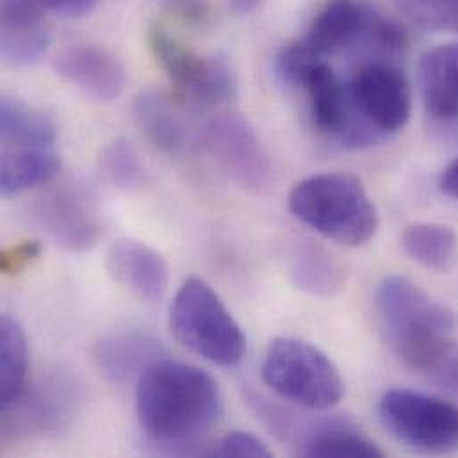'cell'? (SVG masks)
<instances>
[{"mask_svg":"<svg viewBox=\"0 0 458 458\" xmlns=\"http://www.w3.org/2000/svg\"><path fill=\"white\" fill-rule=\"evenodd\" d=\"M132 114L143 136L163 152H177L186 141V125L168 97L143 89L132 104Z\"/></svg>","mask_w":458,"mask_h":458,"instance_id":"cell-20","label":"cell"},{"mask_svg":"<svg viewBox=\"0 0 458 458\" xmlns=\"http://www.w3.org/2000/svg\"><path fill=\"white\" fill-rule=\"evenodd\" d=\"M291 278L309 294L332 296L344 284V267L323 246L307 242L294 251Z\"/></svg>","mask_w":458,"mask_h":458,"instance_id":"cell-24","label":"cell"},{"mask_svg":"<svg viewBox=\"0 0 458 458\" xmlns=\"http://www.w3.org/2000/svg\"><path fill=\"white\" fill-rule=\"evenodd\" d=\"M420 88L430 116L458 120V43L439 45L421 57Z\"/></svg>","mask_w":458,"mask_h":458,"instance_id":"cell-17","label":"cell"},{"mask_svg":"<svg viewBox=\"0 0 458 458\" xmlns=\"http://www.w3.org/2000/svg\"><path fill=\"white\" fill-rule=\"evenodd\" d=\"M436 382H439L445 389L458 394V355L457 352L445 362V366L432 377Z\"/></svg>","mask_w":458,"mask_h":458,"instance_id":"cell-31","label":"cell"},{"mask_svg":"<svg viewBox=\"0 0 458 458\" xmlns=\"http://www.w3.org/2000/svg\"><path fill=\"white\" fill-rule=\"evenodd\" d=\"M300 457L380 458L382 450L357 427L341 420H323L298 430Z\"/></svg>","mask_w":458,"mask_h":458,"instance_id":"cell-18","label":"cell"},{"mask_svg":"<svg viewBox=\"0 0 458 458\" xmlns=\"http://www.w3.org/2000/svg\"><path fill=\"white\" fill-rule=\"evenodd\" d=\"M2 147H55L57 127L50 114L16 97L0 104Z\"/></svg>","mask_w":458,"mask_h":458,"instance_id":"cell-21","label":"cell"},{"mask_svg":"<svg viewBox=\"0 0 458 458\" xmlns=\"http://www.w3.org/2000/svg\"><path fill=\"white\" fill-rule=\"evenodd\" d=\"M439 188L445 195L452 197L458 200V157L454 159L441 174L439 179Z\"/></svg>","mask_w":458,"mask_h":458,"instance_id":"cell-32","label":"cell"},{"mask_svg":"<svg viewBox=\"0 0 458 458\" xmlns=\"http://www.w3.org/2000/svg\"><path fill=\"white\" fill-rule=\"evenodd\" d=\"M45 9L36 0H2L0 54L5 64H36L50 47Z\"/></svg>","mask_w":458,"mask_h":458,"instance_id":"cell-13","label":"cell"},{"mask_svg":"<svg viewBox=\"0 0 458 458\" xmlns=\"http://www.w3.org/2000/svg\"><path fill=\"white\" fill-rule=\"evenodd\" d=\"M174 335L202 359L232 368L246 352V337L216 291L191 276L177 291L170 307Z\"/></svg>","mask_w":458,"mask_h":458,"instance_id":"cell-4","label":"cell"},{"mask_svg":"<svg viewBox=\"0 0 458 458\" xmlns=\"http://www.w3.org/2000/svg\"><path fill=\"white\" fill-rule=\"evenodd\" d=\"M61 168L55 147H4L0 159V191L4 197L25 193L50 182Z\"/></svg>","mask_w":458,"mask_h":458,"instance_id":"cell-19","label":"cell"},{"mask_svg":"<svg viewBox=\"0 0 458 458\" xmlns=\"http://www.w3.org/2000/svg\"><path fill=\"white\" fill-rule=\"evenodd\" d=\"M384 427L403 445L425 454L458 450V407L411 389L387 391L378 405Z\"/></svg>","mask_w":458,"mask_h":458,"instance_id":"cell-7","label":"cell"},{"mask_svg":"<svg viewBox=\"0 0 458 458\" xmlns=\"http://www.w3.org/2000/svg\"><path fill=\"white\" fill-rule=\"evenodd\" d=\"M166 350L159 339L143 332H122L104 337L93 350L98 371L114 384L140 378L150 366L163 360Z\"/></svg>","mask_w":458,"mask_h":458,"instance_id":"cell-16","label":"cell"},{"mask_svg":"<svg viewBox=\"0 0 458 458\" xmlns=\"http://www.w3.org/2000/svg\"><path fill=\"white\" fill-rule=\"evenodd\" d=\"M54 72L82 95L95 102H114L127 86L123 63L109 50L97 45L64 48L54 59Z\"/></svg>","mask_w":458,"mask_h":458,"instance_id":"cell-11","label":"cell"},{"mask_svg":"<svg viewBox=\"0 0 458 458\" xmlns=\"http://www.w3.org/2000/svg\"><path fill=\"white\" fill-rule=\"evenodd\" d=\"M107 271L114 282L145 301H159L168 289L170 269L165 257L143 241L123 237L107 251Z\"/></svg>","mask_w":458,"mask_h":458,"instance_id":"cell-12","label":"cell"},{"mask_svg":"<svg viewBox=\"0 0 458 458\" xmlns=\"http://www.w3.org/2000/svg\"><path fill=\"white\" fill-rule=\"evenodd\" d=\"M375 307L393 352L414 371L434 377L455 353V316L405 276H387Z\"/></svg>","mask_w":458,"mask_h":458,"instance_id":"cell-2","label":"cell"},{"mask_svg":"<svg viewBox=\"0 0 458 458\" xmlns=\"http://www.w3.org/2000/svg\"><path fill=\"white\" fill-rule=\"evenodd\" d=\"M300 89L307 95L314 129L341 147L357 150V125L348 84L337 77L334 68L319 59L307 72Z\"/></svg>","mask_w":458,"mask_h":458,"instance_id":"cell-10","label":"cell"},{"mask_svg":"<svg viewBox=\"0 0 458 458\" xmlns=\"http://www.w3.org/2000/svg\"><path fill=\"white\" fill-rule=\"evenodd\" d=\"M296 220L343 246H362L378 230V213L364 184L352 174H318L289 195Z\"/></svg>","mask_w":458,"mask_h":458,"instance_id":"cell-3","label":"cell"},{"mask_svg":"<svg viewBox=\"0 0 458 458\" xmlns=\"http://www.w3.org/2000/svg\"><path fill=\"white\" fill-rule=\"evenodd\" d=\"M136 412L145 436L174 454L218 421L222 393L204 369L163 359L138 378Z\"/></svg>","mask_w":458,"mask_h":458,"instance_id":"cell-1","label":"cell"},{"mask_svg":"<svg viewBox=\"0 0 458 458\" xmlns=\"http://www.w3.org/2000/svg\"><path fill=\"white\" fill-rule=\"evenodd\" d=\"M45 11H52L55 14L66 18H82L89 14L98 0H36Z\"/></svg>","mask_w":458,"mask_h":458,"instance_id":"cell-30","label":"cell"},{"mask_svg":"<svg viewBox=\"0 0 458 458\" xmlns=\"http://www.w3.org/2000/svg\"><path fill=\"white\" fill-rule=\"evenodd\" d=\"M362 0H328L312 18L301 43L321 57L364 41L375 16Z\"/></svg>","mask_w":458,"mask_h":458,"instance_id":"cell-14","label":"cell"},{"mask_svg":"<svg viewBox=\"0 0 458 458\" xmlns=\"http://www.w3.org/2000/svg\"><path fill=\"white\" fill-rule=\"evenodd\" d=\"M29 352L21 325L11 316L0 319V405L13 407L27 391Z\"/></svg>","mask_w":458,"mask_h":458,"instance_id":"cell-22","label":"cell"},{"mask_svg":"<svg viewBox=\"0 0 458 458\" xmlns=\"http://www.w3.org/2000/svg\"><path fill=\"white\" fill-rule=\"evenodd\" d=\"M38 220L52 241L68 251H86L104 235L93 206L75 193H57L48 199L39 208Z\"/></svg>","mask_w":458,"mask_h":458,"instance_id":"cell-15","label":"cell"},{"mask_svg":"<svg viewBox=\"0 0 458 458\" xmlns=\"http://www.w3.org/2000/svg\"><path fill=\"white\" fill-rule=\"evenodd\" d=\"M260 371L266 386L280 398L309 411L334 409L344 394L343 377L330 357L301 339H275Z\"/></svg>","mask_w":458,"mask_h":458,"instance_id":"cell-5","label":"cell"},{"mask_svg":"<svg viewBox=\"0 0 458 458\" xmlns=\"http://www.w3.org/2000/svg\"><path fill=\"white\" fill-rule=\"evenodd\" d=\"M98 166L106 179L120 190L134 191L147 182V170L127 140L107 143L100 152Z\"/></svg>","mask_w":458,"mask_h":458,"instance_id":"cell-25","label":"cell"},{"mask_svg":"<svg viewBox=\"0 0 458 458\" xmlns=\"http://www.w3.org/2000/svg\"><path fill=\"white\" fill-rule=\"evenodd\" d=\"M209 455L222 458H267L271 457V452L253 434L230 432L229 436H225L213 452H209Z\"/></svg>","mask_w":458,"mask_h":458,"instance_id":"cell-28","label":"cell"},{"mask_svg":"<svg viewBox=\"0 0 458 458\" xmlns=\"http://www.w3.org/2000/svg\"><path fill=\"white\" fill-rule=\"evenodd\" d=\"M319 59H325V57L312 52L307 45L301 43V39L293 41L278 52L275 59V73L282 84L300 89V84L305 79L307 72Z\"/></svg>","mask_w":458,"mask_h":458,"instance_id":"cell-27","label":"cell"},{"mask_svg":"<svg viewBox=\"0 0 458 458\" xmlns=\"http://www.w3.org/2000/svg\"><path fill=\"white\" fill-rule=\"evenodd\" d=\"M264 0H229L230 9L237 14H250L257 11Z\"/></svg>","mask_w":458,"mask_h":458,"instance_id":"cell-33","label":"cell"},{"mask_svg":"<svg viewBox=\"0 0 458 458\" xmlns=\"http://www.w3.org/2000/svg\"><path fill=\"white\" fill-rule=\"evenodd\" d=\"M204 147L216 165L242 190L264 195L273 188V166L255 129L235 113L211 118Z\"/></svg>","mask_w":458,"mask_h":458,"instance_id":"cell-9","label":"cell"},{"mask_svg":"<svg viewBox=\"0 0 458 458\" xmlns=\"http://www.w3.org/2000/svg\"><path fill=\"white\" fill-rule=\"evenodd\" d=\"M394 4L418 27L458 34V0H394Z\"/></svg>","mask_w":458,"mask_h":458,"instance_id":"cell-26","label":"cell"},{"mask_svg":"<svg viewBox=\"0 0 458 458\" xmlns=\"http://www.w3.org/2000/svg\"><path fill=\"white\" fill-rule=\"evenodd\" d=\"M147 38L156 61L181 95L204 106H220L235 97L237 79L227 57H204L163 27H152Z\"/></svg>","mask_w":458,"mask_h":458,"instance_id":"cell-8","label":"cell"},{"mask_svg":"<svg viewBox=\"0 0 458 458\" xmlns=\"http://www.w3.org/2000/svg\"><path fill=\"white\" fill-rule=\"evenodd\" d=\"M402 244L411 259L436 273H446L458 262V233L443 224L411 225Z\"/></svg>","mask_w":458,"mask_h":458,"instance_id":"cell-23","label":"cell"},{"mask_svg":"<svg viewBox=\"0 0 458 458\" xmlns=\"http://www.w3.org/2000/svg\"><path fill=\"white\" fill-rule=\"evenodd\" d=\"M41 255V242L29 239L13 244L0 253V271L7 276L21 275Z\"/></svg>","mask_w":458,"mask_h":458,"instance_id":"cell-29","label":"cell"},{"mask_svg":"<svg viewBox=\"0 0 458 458\" xmlns=\"http://www.w3.org/2000/svg\"><path fill=\"white\" fill-rule=\"evenodd\" d=\"M359 148L387 141L412 114V89L405 72L389 61L360 66L348 82Z\"/></svg>","mask_w":458,"mask_h":458,"instance_id":"cell-6","label":"cell"}]
</instances>
